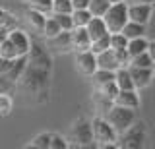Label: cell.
Listing matches in <instances>:
<instances>
[{"label":"cell","instance_id":"cell-26","mask_svg":"<svg viewBox=\"0 0 155 149\" xmlns=\"http://www.w3.org/2000/svg\"><path fill=\"white\" fill-rule=\"evenodd\" d=\"M126 47H128V37H126L122 31L110 33V49H113V50H120V49H126Z\"/></svg>","mask_w":155,"mask_h":149},{"label":"cell","instance_id":"cell-4","mask_svg":"<svg viewBox=\"0 0 155 149\" xmlns=\"http://www.w3.org/2000/svg\"><path fill=\"white\" fill-rule=\"evenodd\" d=\"M105 23H107V27H109V31L110 33H118V31H122V27L128 23V4L124 2H114V4H110V8L107 10L105 14Z\"/></svg>","mask_w":155,"mask_h":149},{"label":"cell","instance_id":"cell-23","mask_svg":"<svg viewBox=\"0 0 155 149\" xmlns=\"http://www.w3.org/2000/svg\"><path fill=\"white\" fill-rule=\"evenodd\" d=\"M93 18V14L89 10H74L72 12V20H74V27H85L89 20Z\"/></svg>","mask_w":155,"mask_h":149},{"label":"cell","instance_id":"cell-13","mask_svg":"<svg viewBox=\"0 0 155 149\" xmlns=\"http://www.w3.org/2000/svg\"><path fill=\"white\" fill-rule=\"evenodd\" d=\"M85 29L87 33H89V37H91V41H97V39H101V37H105V35H109V27H107V23H105V18H99V16H93L89 20V23L85 25Z\"/></svg>","mask_w":155,"mask_h":149},{"label":"cell","instance_id":"cell-43","mask_svg":"<svg viewBox=\"0 0 155 149\" xmlns=\"http://www.w3.org/2000/svg\"><path fill=\"white\" fill-rule=\"evenodd\" d=\"M109 2H110V4H114V2H122V0H109Z\"/></svg>","mask_w":155,"mask_h":149},{"label":"cell","instance_id":"cell-42","mask_svg":"<svg viewBox=\"0 0 155 149\" xmlns=\"http://www.w3.org/2000/svg\"><path fill=\"white\" fill-rule=\"evenodd\" d=\"M138 2H145V4H153L155 0H138Z\"/></svg>","mask_w":155,"mask_h":149},{"label":"cell","instance_id":"cell-29","mask_svg":"<svg viewBox=\"0 0 155 149\" xmlns=\"http://www.w3.org/2000/svg\"><path fill=\"white\" fill-rule=\"evenodd\" d=\"M31 147H37V149H51V134H47V132L37 134V136L31 139Z\"/></svg>","mask_w":155,"mask_h":149},{"label":"cell","instance_id":"cell-17","mask_svg":"<svg viewBox=\"0 0 155 149\" xmlns=\"http://www.w3.org/2000/svg\"><path fill=\"white\" fill-rule=\"evenodd\" d=\"M147 47H149V41L145 39V35H143V37H136V39H128L126 50H128L130 58H134V56H138V54H142V52L147 50Z\"/></svg>","mask_w":155,"mask_h":149},{"label":"cell","instance_id":"cell-22","mask_svg":"<svg viewBox=\"0 0 155 149\" xmlns=\"http://www.w3.org/2000/svg\"><path fill=\"white\" fill-rule=\"evenodd\" d=\"M60 31H64L60 27V23L56 21V18L51 14V18H47V23H45V29H43V35L47 37V39H51V37H54V35H58Z\"/></svg>","mask_w":155,"mask_h":149},{"label":"cell","instance_id":"cell-41","mask_svg":"<svg viewBox=\"0 0 155 149\" xmlns=\"http://www.w3.org/2000/svg\"><path fill=\"white\" fill-rule=\"evenodd\" d=\"M147 52L151 54V58L155 60V41H149V47H147Z\"/></svg>","mask_w":155,"mask_h":149},{"label":"cell","instance_id":"cell-40","mask_svg":"<svg viewBox=\"0 0 155 149\" xmlns=\"http://www.w3.org/2000/svg\"><path fill=\"white\" fill-rule=\"evenodd\" d=\"M8 35H10V29L6 25H0V43H4L8 39Z\"/></svg>","mask_w":155,"mask_h":149},{"label":"cell","instance_id":"cell-2","mask_svg":"<svg viewBox=\"0 0 155 149\" xmlns=\"http://www.w3.org/2000/svg\"><path fill=\"white\" fill-rule=\"evenodd\" d=\"M145 139H147L145 124L140 120V122H134L128 130H124V132L120 134L116 147H122V149H140V147H143Z\"/></svg>","mask_w":155,"mask_h":149},{"label":"cell","instance_id":"cell-8","mask_svg":"<svg viewBox=\"0 0 155 149\" xmlns=\"http://www.w3.org/2000/svg\"><path fill=\"white\" fill-rule=\"evenodd\" d=\"M47 49L51 52H56V54L70 50L72 49V31H60L58 35L47 39Z\"/></svg>","mask_w":155,"mask_h":149},{"label":"cell","instance_id":"cell-31","mask_svg":"<svg viewBox=\"0 0 155 149\" xmlns=\"http://www.w3.org/2000/svg\"><path fill=\"white\" fill-rule=\"evenodd\" d=\"M0 56H6V58H18V49L14 47V43L6 39L4 43H0Z\"/></svg>","mask_w":155,"mask_h":149},{"label":"cell","instance_id":"cell-14","mask_svg":"<svg viewBox=\"0 0 155 149\" xmlns=\"http://www.w3.org/2000/svg\"><path fill=\"white\" fill-rule=\"evenodd\" d=\"M114 105L120 107H128V109H138L140 107V97L136 93V89H120L118 95L114 97Z\"/></svg>","mask_w":155,"mask_h":149},{"label":"cell","instance_id":"cell-39","mask_svg":"<svg viewBox=\"0 0 155 149\" xmlns=\"http://www.w3.org/2000/svg\"><path fill=\"white\" fill-rule=\"evenodd\" d=\"M89 2L91 0H72L74 10H89Z\"/></svg>","mask_w":155,"mask_h":149},{"label":"cell","instance_id":"cell-33","mask_svg":"<svg viewBox=\"0 0 155 149\" xmlns=\"http://www.w3.org/2000/svg\"><path fill=\"white\" fill-rule=\"evenodd\" d=\"M14 89H16V81H12L6 74H0V93L12 95Z\"/></svg>","mask_w":155,"mask_h":149},{"label":"cell","instance_id":"cell-38","mask_svg":"<svg viewBox=\"0 0 155 149\" xmlns=\"http://www.w3.org/2000/svg\"><path fill=\"white\" fill-rule=\"evenodd\" d=\"M16 58H6V56H0V74H8L10 68L14 66Z\"/></svg>","mask_w":155,"mask_h":149},{"label":"cell","instance_id":"cell-27","mask_svg":"<svg viewBox=\"0 0 155 149\" xmlns=\"http://www.w3.org/2000/svg\"><path fill=\"white\" fill-rule=\"evenodd\" d=\"M72 0H52V14H72Z\"/></svg>","mask_w":155,"mask_h":149},{"label":"cell","instance_id":"cell-18","mask_svg":"<svg viewBox=\"0 0 155 149\" xmlns=\"http://www.w3.org/2000/svg\"><path fill=\"white\" fill-rule=\"evenodd\" d=\"M114 81H116V85H118V89H136L134 79H132V76H130L128 66H122V68L116 70Z\"/></svg>","mask_w":155,"mask_h":149},{"label":"cell","instance_id":"cell-32","mask_svg":"<svg viewBox=\"0 0 155 149\" xmlns=\"http://www.w3.org/2000/svg\"><path fill=\"white\" fill-rule=\"evenodd\" d=\"M56 18V21L60 23V27L64 31H72L74 29V20H72V14H52Z\"/></svg>","mask_w":155,"mask_h":149},{"label":"cell","instance_id":"cell-34","mask_svg":"<svg viewBox=\"0 0 155 149\" xmlns=\"http://www.w3.org/2000/svg\"><path fill=\"white\" fill-rule=\"evenodd\" d=\"M0 25H6L8 29L12 31V29H16V27H18V21H16V18H14L12 14H8L6 10L0 8Z\"/></svg>","mask_w":155,"mask_h":149},{"label":"cell","instance_id":"cell-20","mask_svg":"<svg viewBox=\"0 0 155 149\" xmlns=\"http://www.w3.org/2000/svg\"><path fill=\"white\" fill-rule=\"evenodd\" d=\"M122 33L128 39H136V37H143L145 35V23H138V21H132L128 20V23L122 27Z\"/></svg>","mask_w":155,"mask_h":149},{"label":"cell","instance_id":"cell-36","mask_svg":"<svg viewBox=\"0 0 155 149\" xmlns=\"http://www.w3.org/2000/svg\"><path fill=\"white\" fill-rule=\"evenodd\" d=\"M12 110V97L6 93H0V116H6Z\"/></svg>","mask_w":155,"mask_h":149},{"label":"cell","instance_id":"cell-12","mask_svg":"<svg viewBox=\"0 0 155 149\" xmlns=\"http://www.w3.org/2000/svg\"><path fill=\"white\" fill-rule=\"evenodd\" d=\"M8 39L14 43V47L18 49V54L19 56H25L27 52H29V49H31V39H29L27 33H23L19 27H16V29L10 31Z\"/></svg>","mask_w":155,"mask_h":149},{"label":"cell","instance_id":"cell-25","mask_svg":"<svg viewBox=\"0 0 155 149\" xmlns=\"http://www.w3.org/2000/svg\"><path fill=\"white\" fill-rule=\"evenodd\" d=\"M153 58H151V54H149L147 50L142 52V54H138V56H134V58H130V66H142V68H153Z\"/></svg>","mask_w":155,"mask_h":149},{"label":"cell","instance_id":"cell-15","mask_svg":"<svg viewBox=\"0 0 155 149\" xmlns=\"http://www.w3.org/2000/svg\"><path fill=\"white\" fill-rule=\"evenodd\" d=\"M97 66H99V68H105V70H114V72L120 68V64H118V60H116V54H114L113 49L97 54Z\"/></svg>","mask_w":155,"mask_h":149},{"label":"cell","instance_id":"cell-28","mask_svg":"<svg viewBox=\"0 0 155 149\" xmlns=\"http://www.w3.org/2000/svg\"><path fill=\"white\" fill-rule=\"evenodd\" d=\"M29 8L43 12L45 16H51L52 14V0H31V2H29Z\"/></svg>","mask_w":155,"mask_h":149},{"label":"cell","instance_id":"cell-16","mask_svg":"<svg viewBox=\"0 0 155 149\" xmlns=\"http://www.w3.org/2000/svg\"><path fill=\"white\" fill-rule=\"evenodd\" d=\"M114 78H116V72L114 70L97 68V72L91 76V81H93V87L99 89V87H103L105 83H109V81H114Z\"/></svg>","mask_w":155,"mask_h":149},{"label":"cell","instance_id":"cell-30","mask_svg":"<svg viewBox=\"0 0 155 149\" xmlns=\"http://www.w3.org/2000/svg\"><path fill=\"white\" fill-rule=\"evenodd\" d=\"M109 49H110V33L91 43V50H93L95 54H99V52H105V50H109Z\"/></svg>","mask_w":155,"mask_h":149},{"label":"cell","instance_id":"cell-6","mask_svg":"<svg viewBox=\"0 0 155 149\" xmlns=\"http://www.w3.org/2000/svg\"><path fill=\"white\" fill-rule=\"evenodd\" d=\"M72 139L76 141L78 147H95V139H93V126L89 120L85 118H78L72 126Z\"/></svg>","mask_w":155,"mask_h":149},{"label":"cell","instance_id":"cell-19","mask_svg":"<svg viewBox=\"0 0 155 149\" xmlns=\"http://www.w3.org/2000/svg\"><path fill=\"white\" fill-rule=\"evenodd\" d=\"M25 20L29 21V25H31V27H35L37 31L43 33V29H45V23H47V16L43 12L29 8V10L25 12Z\"/></svg>","mask_w":155,"mask_h":149},{"label":"cell","instance_id":"cell-1","mask_svg":"<svg viewBox=\"0 0 155 149\" xmlns=\"http://www.w3.org/2000/svg\"><path fill=\"white\" fill-rule=\"evenodd\" d=\"M51 68L27 64L23 76L19 78V87L33 103L43 105L51 97Z\"/></svg>","mask_w":155,"mask_h":149},{"label":"cell","instance_id":"cell-10","mask_svg":"<svg viewBox=\"0 0 155 149\" xmlns=\"http://www.w3.org/2000/svg\"><path fill=\"white\" fill-rule=\"evenodd\" d=\"M151 14H153L151 4L140 2V4H132V6H128V18L132 21L145 23V25H147V21L151 20Z\"/></svg>","mask_w":155,"mask_h":149},{"label":"cell","instance_id":"cell-21","mask_svg":"<svg viewBox=\"0 0 155 149\" xmlns=\"http://www.w3.org/2000/svg\"><path fill=\"white\" fill-rule=\"evenodd\" d=\"M93 103L97 105V109L101 110V112H109L110 109H113V105H114V101L113 99H109L107 95H103L99 89H95V93H93Z\"/></svg>","mask_w":155,"mask_h":149},{"label":"cell","instance_id":"cell-11","mask_svg":"<svg viewBox=\"0 0 155 149\" xmlns=\"http://www.w3.org/2000/svg\"><path fill=\"white\" fill-rule=\"evenodd\" d=\"M130 76L134 79L136 89H143L151 83L153 79V68H142V66H128Z\"/></svg>","mask_w":155,"mask_h":149},{"label":"cell","instance_id":"cell-5","mask_svg":"<svg viewBox=\"0 0 155 149\" xmlns=\"http://www.w3.org/2000/svg\"><path fill=\"white\" fill-rule=\"evenodd\" d=\"M107 120L113 124V128L116 130V134H122L124 130H128L136 122V114H134V109L120 107V105H113V109L107 112Z\"/></svg>","mask_w":155,"mask_h":149},{"label":"cell","instance_id":"cell-7","mask_svg":"<svg viewBox=\"0 0 155 149\" xmlns=\"http://www.w3.org/2000/svg\"><path fill=\"white\" fill-rule=\"evenodd\" d=\"M76 66H78V72L84 76H93L97 72V54L93 50H84V52H76Z\"/></svg>","mask_w":155,"mask_h":149},{"label":"cell","instance_id":"cell-3","mask_svg":"<svg viewBox=\"0 0 155 149\" xmlns=\"http://www.w3.org/2000/svg\"><path fill=\"white\" fill-rule=\"evenodd\" d=\"M93 126V139L97 147H110L116 145L118 138H116V130L113 128V124L107 118H93L91 120Z\"/></svg>","mask_w":155,"mask_h":149},{"label":"cell","instance_id":"cell-24","mask_svg":"<svg viewBox=\"0 0 155 149\" xmlns=\"http://www.w3.org/2000/svg\"><path fill=\"white\" fill-rule=\"evenodd\" d=\"M109 8H110L109 0H91L89 2V12L93 14V16H99V18H103Z\"/></svg>","mask_w":155,"mask_h":149},{"label":"cell","instance_id":"cell-9","mask_svg":"<svg viewBox=\"0 0 155 149\" xmlns=\"http://www.w3.org/2000/svg\"><path fill=\"white\" fill-rule=\"evenodd\" d=\"M91 43L93 41H91L85 27H74L72 29V50H76V52L91 50Z\"/></svg>","mask_w":155,"mask_h":149},{"label":"cell","instance_id":"cell-44","mask_svg":"<svg viewBox=\"0 0 155 149\" xmlns=\"http://www.w3.org/2000/svg\"><path fill=\"white\" fill-rule=\"evenodd\" d=\"M27 2H31V0H27Z\"/></svg>","mask_w":155,"mask_h":149},{"label":"cell","instance_id":"cell-37","mask_svg":"<svg viewBox=\"0 0 155 149\" xmlns=\"http://www.w3.org/2000/svg\"><path fill=\"white\" fill-rule=\"evenodd\" d=\"M68 141L60 134H51V149H66Z\"/></svg>","mask_w":155,"mask_h":149},{"label":"cell","instance_id":"cell-35","mask_svg":"<svg viewBox=\"0 0 155 149\" xmlns=\"http://www.w3.org/2000/svg\"><path fill=\"white\" fill-rule=\"evenodd\" d=\"M99 91H101L103 95H107L109 99H113V101H114V97L118 95V91H120V89H118V85H116V81H109V83H105L103 87H99Z\"/></svg>","mask_w":155,"mask_h":149}]
</instances>
